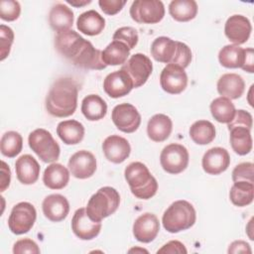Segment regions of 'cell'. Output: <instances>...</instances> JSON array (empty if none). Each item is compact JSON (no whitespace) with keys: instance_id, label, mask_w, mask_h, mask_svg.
<instances>
[{"instance_id":"cell-49","label":"cell","mask_w":254,"mask_h":254,"mask_svg":"<svg viewBox=\"0 0 254 254\" xmlns=\"http://www.w3.org/2000/svg\"><path fill=\"white\" fill-rule=\"evenodd\" d=\"M243 70L252 73L254 71V62H253V49H245V61L241 67Z\"/></svg>"},{"instance_id":"cell-48","label":"cell","mask_w":254,"mask_h":254,"mask_svg":"<svg viewBox=\"0 0 254 254\" xmlns=\"http://www.w3.org/2000/svg\"><path fill=\"white\" fill-rule=\"evenodd\" d=\"M228 253H251V248L247 242L236 240L229 245Z\"/></svg>"},{"instance_id":"cell-50","label":"cell","mask_w":254,"mask_h":254,"mask_svg":"<svg viewBox=\"0 0 254 254\" xmlns=\"http://www.w3.org/2000/svg\"><path fill=\"white\" fill-rule=\"evenodd\" d=\"M66 3L70 4L71 6L79 8V7H82V6L90 4L91 1L90 0H66Z\"/></svg>"},{"instance_id":"cell-19","label":"cell","mask_w":254,"mask_h":254,"mask_svg":"<svg viewBox=\"0 0 254 254\" xmlns=\"http://www.w3.org/2000/svg\"><path fill=\"white\" fill-rule=\"evenodd\" d=\"M102 150L105 158L109 162L120 164L129 157L131 147L125 138L119 135H111L103 141Z\"/></svg>"},{"instance_id":"cell-4","label":"cell","mask_w":254,"mask_h":254,"mask_svg":"<svg viewBox=\"0 0 254 254\" xmlns=\"http://www.w3.org/2000/svg\"><path fill=\"white\" fill-rule=\"evenodd\" d=\"M119 203V192L114 188L103 187L91 195L85 209L92 220L101 222L117 210Z\"/></svg>"},{"instance_id":"cell-39","label":"cell","mask_w":254,"mask_h":254,"mask_svg":"<svg viewBox=\"0 0 254 254\" xmlns=\"http://www.w3.org/2000/svg\"><path fill=\"white\" fill-rule=\"evenodd\" d=\"M21 6L18 1L2 0L0 2V18L4 21H15L19 18Z\"/></svg>"},{"instance_id":"cell-27","label":"cell","mask_w":254,"mask_h":254,"mask_svg":"<svg viewBox=\"0 0 254 254\" xmlns=\"http://www.w3.org/2000/svg\"><path fill=\"white\" fill-rule=\"evenodd\" d=\"M57 134L66 145H75L84 137V127L76 120H64L58 124Z\"/></svg>"},{"instance_id":"cell-20","label":"cell","mask_w":254,"mask_h":254,"mask_svg":"<svg viewBox=\"0 0 254 254\" xmlns=\"http://www.w3.org/2000/svg\"><path fill=\"white\" fill-rule=\"evenodd\" d=\"M44 215L53 222L64 220L69 211V203L65 196L53 193L46 196L42 203Z\"/></svg>"},{"instance_id":"cell-26","label":"cell","mask_w":254,"mask_h":254,"mask_svg":"<svg viewBox=\"0 0 254 254\" xmlns=\"http://www.w3.org/2000/svg\"><path fill=\"white\" fill-rule=\"evenodd\" d=\"M76 27L79 32L87 36H96L103 31L105 19L95 10H88L78 16Z\"/></svg>"},{"instance_id":"cell-36","label":"cell","mask_w":254,"mask_h":254,"mask_svg":"<svg viewBox=\"0 0 254 254\" xmlns=\"http://www.w3.org/2000/svg\"><path fill=\"white\" fill-rule=\"evenodd\" d=\"M209 108L212 117L219 123H229L236 111L231 100L223 96L213 99Z\"/></svg>"},{"instance_id":"cell-28","label":"cell","mask_w":254,"mask_h":254,"mask_svg":"<svg viewBox=\"0 0 254 254\" xmlns=\"http://www.w3.org/2000/svg\"><path fill=\"white\" fill-rule=\"evenodd\" d=\"M177 49V41L168 37H158L151 45V55L159 63L171 64Z\"/></svg>"},{"instance_id":"cell-40","label":"cell","mask_w":254,"mask_h":254,"mask_svg":"<svg viewBox=\"0 0 254 254\" xmlns=\"http://www.w3.org/2000/svg\"><path fill=\"white\" fill-rule=\"evenodd\" d=\"M13 42H14L13 30L6 25H1L0 26V48H1L0 60L1 61H4L10 54V50Z\"/></svg>"},{"instance_id":"cell-5","label":"cell","mask_w":254,"mask_h":254,"mask_svg":"<svg viewBox=\"0 0 254 254\" xmlns=\"http://www.w3.org/2000/svg\"><path fill=\"white\" fill-rule=\"evenodd\" d=\"M28 143L32 151L45 163H53L60 157V146L46 129L39 128L31 132Z\"/></svg>"},{"instance_id":"cell-23","label":"cell","mask_w":254,"mask_h":254,"mask_svg":"<svg viewBox=\"0 0 254 254\" xmlns=\"http://www.w3.org/2000/svg\"><path fill=\"white\" fill-rule=\"evenodd\" d=\"M173 130L172 119L165 114H155L147 124L148 137L154 142H163L169 138Z\"/></svg>"},{"instance_id":"cell-13","label":"cell","mask_w":254,"mask_h":254,"mask_svg":"<svg viewBox=\"0 0 254 254\" xmlns=\"http://www.w3.org/2000/svg\"><path fill=\"white\" fill-rule=\"evenodd\" d=\"M71 229L81 240H91L95 238L101 230V222L92 220L84 207L75 210L71 219Z\"/></svg>"},{"instance_id":"cell-44","label":"cell","mask_w":254,"mask_h":254,"mask_svg":"<svg viewBox=\"0 0 254 254\" xmlns=\"http://www.w3.org/2000/svg\"><path fill=\"white\" fill-rule=\"evenodd\" d=\"M252 123H253L252 115L243 109H239V110L235 111L234 117L229 123H227L228 124L227 127L231 128L234 126H243V127H246L251 130Z\"/></svg>"},{"instance_id":"cell-24","label":"cell","mask_w":254,"mask_h":254,"mask_svg":"<svg viewBox=\"0 0 254 254\" xmlns=\"http://www.w3.org/2000/svg\"><path fill=\"white\" fill-rule=\"evenodd\" d=\"M73 18L72 10L62 3L54 5L49 13L50 26L57 33L69 30L73 24Z\"/></svg>"},{"instance_id":"cell-46","label":"cell","mask_w":254,"mask_h":254,"mask_svg":"<svg viewBox=\"0 0 254 254\" xmlns=\"http://www.w3.org/2000/svg\"><path fill=\"white\" fill-rule=\"evenodd\" d=\"M188 251L185 247V245L178 241V240H172L169 241L168 243H166L165 245L162 246V248H160L157 253H170V254H174V253H180V254H186Z\"/></svg>"},{"instance_id":"cell-35","label":"cell","mask_w":254,"mask_h":254,"mask_svg":"<svg viewBox=\"0 0 254 254\" xmlns=\"http://www.w3.org/2000/svg\"><path fill=\"white\" fill-rule=\"evenodd\" d=\"M190 137L198 145H207L215 138L214 125L207 120L195 121L190 128Z\"/></svg>"},{"instance_id":"cell-32","label":"cell","mask_w":254,"mask_h":254,"mask_svg":"<svg viewBox=\"0 0 254 254\" xmlns=\"http://www.w3.org/2000/svg\"><path fill=\"white\" fill-rule=\"evenodd\" d=\"M218 61L227 68L242 67L245 61V49L237 45H226L218 53Z\"/></svg>"},{"instance_id":"cell-14","label":"cell","mask_w":254,"mask_h":254,"mask_svg":"<svg viewBox=\"0 0 254 254\" xmlns=\"http://www.w3.org/2000/svg\"><path fill=\"white\" fill-rule=\"evenodd\" d=\"M252 31L249 19L243 15L230 16L224 25V34L234 45H241L248 41Z\"/></svg>"},{"instance_id":"cell-21","label":"cell","mask_w":254,"mask_h":254,"mask_svg":"<svg viewBox=\"0 0 254 254\" xmlns=\"http://www.w3.org/2000/svg\"><path fill=\"white\" fill-rule=\"evenodd\" d=\"M15 170L20 183L23 185H32L38 181L41 168L33 156L25 154L16 160Z\"/></svg>"},{"instance_id":"cell-1","label":"cell","mask_w":254,"mask_h":254,"mask_svg":"<svg viewBox=\"0 0 254 254\" xmlns=\"http://www.w3.org/2000/svg\"><path fill=\"white\" fill-rule=\"evenodd\" d=\"M78 85L71 77H61L51 86L46 97V109L55 117H68L77 106Z\"/></svg>"},{"instance_id":"cell-42","label":"cell","mask_w":254,"mask_h":254,"mask_svg":"<svg viewBox=\"0 0 254 254\" xmlns=\"http://www.w3.org/2000/svg\"><path fill=\"white\" fill-rule=\"evenodd\" d=\"M232 180L234 183L241 181L254 183L253 164L250 162H246L237 165L232 171Z\"/></svg>"},{"instance_id":"cell-38","label":"cell","mask_w":254,"mask_h":254,"mask_svg":"<svg viewBox=\"0 0 254 254\" xmlns=\"http://www.w3.org/2000/svg\"><path fill=\"white\" fill-rule=\"evenodd\" d=\"M138 33L137 30L132 27H121L117 29L113 35L114 41H119L125 44L130 50L135 48L138 43Z\"/></svg>"},{"instance_id":"cell-17","label":"cell","mask_w":254,"mask_h":254,"mask_svg":"<svg viewBox=\"0 0 254 254\" xmlns=\"http://www.w3.org/2000/svg\"><path fill=\"white\" fill-rule=\"evenodd\" d=\"M160 222L158 217L150 212L141 214L133 224L134 237L143 243L152 242L158 235Z\"/></svg>"},{"instance_id":"cell-10","label":"cell","mask_w":254,"mask_h":254,"mask_svg":"<svg viewBox=\"0 0 254 254\" xmlns=\"http://www.w3.org/2000/svg\"><path fill=\"white\" fill-rule=\"evenodd\" d=\"M122 70L126 71L133 82V87H140L146 83L153 70L151 60L144 54H134L122 64Z\"/></svg>"},{"instance_id":"cell-29","label":"cell","mask_w":254,"mask_h":254,"mask_svg":"<svg viewBox=\"0 0 254 254\" xmlns=\"http://www.w3.org/2000/svg\"><path fill=\"white\" fill-rule=\"evenodd\" d=\"M81 112L89 121L102 119L107 113V104L97 94L86 95L81 102Z\"/></svg>"},{"instance_id":"cell-6","label":"cell","mask_w":254,"mask_h":254,"mask_svg":"<svg viewBox=\"0 0 254 254\" xmlns=\"http://www.w3.org/2000/svg\"><path fill=\"white\" fill-rule=\"evenodd\" d=\"M89 41L82 38L73 30L57 33L55 48L58 53L71 64L80 56Z\"/></svg>"},{"instance_id":"cell-25","label":"cell","mask_w":254,"mask_h":254,"mask_svg":"<svg viewBox=\"0 0 254 254\" xmlns=\"http://www.w3.org/2000/svg\"><path fill=\"white\" fill-rule=\"evenodd\" d=\"M69 172L62 164L53 163L48 166L43 175L44 185L51 190H62L68 184Z\"/></svg>"},{"instance_id":"cell-41","label":"cell","mask_w":254,"mask_h":254,"mask_svg":"<svg viewBox=\"0 0 254 254\" xmlns=\"http://www.w3.org/2000/svg\"><path fill=\"white\" fill-rule=\"evenodd\" d=\"M191 62V51L188 45L177 41V49L171 64L186 68Z\"/></svg>"},{"instance_id":"cell-45","label":"cell","mask_w":254,"mask_h":254,"mask_svg":"<svg viewBox=\"0 0 254 254\" xmlns=\"http://www.w3.org/2000/svg\"><path fill=\"white\" fill-rule=\"evenodd\" d=\"M126 4L125 0H99L98 5L103 13L107 15H115L122 10Z\"/></svg>"},{"instance_id":"cell-34","label":"cell","mask_w":254,"mask_h":254,"mask_svg":"<svg viewBox=\"0 0 254 254\" xmlns=\"http://www.w3.org/2000/svg\"><path fill=\"white\" fill-rule=\"evenodd\" d=\"M254 186L249 182H235L230 189L229 197L231 202L239 207L246 206L253 201Z\"/></svg>"},{"instance_id":"cell-8","label":"cell","mask_w":254,"mask_h":254,"mask_svg":"<svg viewBox=\"0 0 254 254\" xmlns=\"http://www.w3.org/2000/svg\"><path fill=\"white\" fill-rule=\"evenodd\" d=\"M189 160L190 155L187 148L178 143L167 145L160 155V163L163 170L172 175L185 171L189 165Z\"/></svg>"},{"instance_id":"cell-11","label":"cell","mask_w":254,"mask_h":254,"mask_svg":"<svg viewBox=\"0 0 254 254\" xmlns=\"http://www.w3.org/2000/svg\"><path fill=\"white\" fill-rule=\"evenodd\" d=\"M114 125L124 133L135 132L141 124V115L137 108L130 103L116 105L111 114Z\"/></svg>"},{"instance_id":"cell-43","label":"cell","mask_w":254,"mask_h":254,"mask_svg":"<svg viewBox=\"0 0 254 254\" xmlns=\"http://www.w3.org/2000/svg\"><path fill=\"white\" fill-rule=\"evenodd\" d=\"M14 254H22V253H31V254H39L40 248L38 244L29 238H23L18 241L13 246Z\"/></svg>"},{"instance_id":"cell-31","label":"cell","mask_w":254,"mask_h":254,"mask_svg":"<svg viewBox=\"0 0 254 254\" xmlns=\"http://www.w3.org/2000/svg\"><path fill=\"white\" fill-rule=\"evenodd\" d=\"M130 56V49L119 41H112L102 52L101 58L106 65L124 64Z\"/></svg>"},{"instance_id":"cell-15","label":"cell","mask_w":254,"mask_h":254,"mask_svg":"<svg viewBox=\"0 0 254 254\" xmlns=\"http://www.w3.org/2000/svg\"><path fill=\"white\" fill-rule=\"evenodd\" d=\"M67 167L74 178L84 180L95 173L96 159L91 152L80 150L69 158Z\"/></svg>"},{"instance_id":"cell-7","label":"cell","mask_w":254,"mask_h":254,"mask_svg":"<svg viewBox=\"0 0 254 254\" xmlns=\"http://www.w3.org/2000/svg\"><path fill=\"white\" fill-rule=\"evenodd\" d=\"M37 218V211L34 205L27 201L15 204L8 218V227L16 235L29 232Z\"/></svg>"},{"instance_id":"cell-33","label":"cell","mask_w":254,"mask_h":254,"mask_svg":"<svg viewBox=\"0 0 254 254\" xmlns=\"http://www.w3.org/2000/svg\"><path fill=\"white\" fill-rule=\"evenodd\" d=\"M170 15L179 22L192 20L197 14V4L194 0H173L169 5Z\"/></svg>"},{"instance_id":"cell-3","label":"cell","mask_w":254,"mask_h":254,"mask_svg":"<svg viewBox=\"0 0 254 254\" xmlns=\"http://www.w3.org/2000/svg\"><path fill=\"white\" fill-rule=\"evenodd\" d=\"M196 219V212L192 204L180 199L173 202L164 212L162 222L164 228L170 233H178L190 228Z\"/></svg>"},{"instance_id":"cell-9","label":"cell","mask_w":254,"mask_h":254,"mask_svg":"<svg viewBox=\"0 0 254 254\" xmlns=\"http://www.w3.org/2000/svg\"><path fill=\"white\" fill-rule=\"evenodd\" d=\"M131 18L139 24H156L165 16V7L159 0H135L130 7Z\"/></svg>"},{"instance_id":"cell-12","label":"cell","mask_w":254,"mask_h":254,"mask_svg":"<svg viewBox=\"0 0 254 254\" xmlns=\"http://www.w3.org/2000/svg\"><path fill=\"white\" fill-rule=\"evenodd\" d=\"M160 84L163 90L170 94L183 92L188 85V75L185 68L173 64H168L161 71Z\"/></svg>"},{"instance_id":"cell-37","label":"cell","mask_w":254,"mask_h":254,"mask_svg":"<svg viewBox=\"0 0 254 254\" xmlns=\"http://www.w3.org/2000/svg\"><path fill=\"white\" fill-rule=\"evenodd\" d=\"M23 148V138L16 131L4 133L0 141V150L2 155L8 158H14L19 155Z\"/></svg>"},{"instance_id":"cell-47","label":"cell","mask_w":254,"mask_h":254,"mask_svg":"<svg viewBox=\"0 0 254 254\" xmlns=\"http://www.w3.org/2000/svg\"><path fill=\"white\" fill-rule=\"evenodd\" d=\"M11 181V172L9 166L1 161V179H0V190L4 191L10 185Z\"/></svg>"},{"instance_id":"cell-16","label":"cell","mask_w":254,"mask_h":254,"mask_svg":"<svg viewBox=\"0 0 254 254\" xmlns=\"http://www.w3.org/2000/svg\"><path fill=\"white\" fill-rule=\"evenodd\" d=\"M133 87V82L126 71L119 69L106 75L103 80V89L112 98L127 95Z\"/></svg>"},{"instance_id":"cell-51","label":"cell","mask_w":254,"mask_h":254,"mask_svg":"<svg viewBox=\"0 0 254 254\" xmlns=\"http://www.w3.org/2000/svg\"><path fill=\"white\" fill-rule=\"evenodd\" d=\"M137 251H140V252H146V253H148V251L147 250H145V249H130L129 250V252H137Z\"/></svg>"},{"instance_id":"cell-30","label":"cell","mask_w":254,"mask_h":254,"mask_svg":"<svg viewBox=\"0 0 254 254\" xmlns=\"http://www.w3.org/2000/svg\"><path fill=\"white\" fill-rule=\"evenodd\" d=\"M228 130L230 132V144L232 150L240 156L250 153L252 150V137L250 129L243 126H234L228 128Z\"/></svg>"},{"instance_id":"cell-18","label":"cell","mask_w":254,"mask_h":254,"mask_svg":"<svg viewBox=\"0 0 254 254\" xmlns=\"http://www.w3.org/2000/svg\"><path fill=\"white\" fill-rule=\"evenodd\" d=\"M230 164V156L226 149L213 147L207 150L201 161L203 171L208 175H219L227 170Z\"/></svg>"},{"instance_id":"cell-22","label":"cell","mask_w":254,"mask_h":254,"mask_svg":"<svg viewBox=\"0 0 254 254\" xmlns=\"http://www.w3.org/2000/svg\"><path fill=\"white\" fill-rule=\"evenodd\" d=\"M244 89V79L237 73L222 74L217 81L218 93L230 100L239 98L243 94Z\"/></svg>"},{"instance_id":"cell-2","label":"cell","mask_w":254,"mask_h":254,"mask_svg":"<svg viewBox=\"0 0 254 254\" xmlns=\"http://www.w3.org/2000/svg\"><path fill=\"white\" fill-rule=\"evenodd\" d=\"M124 176L131 192L137 198L149 199L156 194L158 190L157 180L143 163L133 162L129 164L124 171Z\"/></svg>"}]
</instances>
